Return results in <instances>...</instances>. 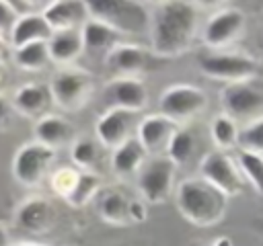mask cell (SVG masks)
Segmentation results:
<instances>
[{
    "instance_id": "30",
    "label": "cell",
    "mask_w": 263,
    "mask_h": 246,
    "mask_svg": "<svg viewBox=\"0 0 263 246\" xmlns=\"http://www.w3.org/2000/svg\"><path fill=\"white\" fill-rule=\"evenodd\" d=\"M70 158L82 170L92 168L95 162H97V158H99V139H92V137H76L72 141V146H70Z\"/></svg>"
},
{
    "instance_id": "18",
    "label": "cell",
    "mask_w": 263,
    "mask_h": 246,
    "mask_svg": "<svg viewBox=\"0 0 263 246\" xmlns=\"http://www.w3.org/2000/svg\"><path fill=\"white\" fill-rule=\"evenodd\" d=\"M53 102L51 98V90L45 84H37V82H27L23 86H18L12 92V105L14 111L25 115V117H43L49 109V105Z\"/></svg>"
},
{
    "instance_id": "9",
    "label": "cell",
    "mask_w": 263,
    "mask_h": 246,
    "mask_svg": "<svg viewBox=\"0 0 263 246\" xmlns=\"http://www.w3.org/2000/svg\"><path fill=\"white\" fill-rule=\"evenodd\" d=\"M208 107V94L193 84H173L162 90L158 98V113L166 115L175 123L189 121L201 115Z\"/></svg>"
},
{
    "instance_id": "34",
    "label": "cell",
    "mask_w": 263,
    "mask_h": 246,
    "mask_svg": "<svg viewBox=\"0 0 263 246\" xmlns=\"http://www.w3.org/2000/svg\"><path fill=\"white\" fill-rule=\"evenodd\" d=\"M146 217H148L146 201L144 199H132V203H129V219H132V223H142Z\"/></svg>"
},
{
    "instance_id": "21",
    "label": "cell",
    "mask_w": 263,
    "mask_h": 246,
    "mask_svg": "<svg viewBox=\"0 0 263 246\" xmlns=\"http://www.w3.org/2000/svg\"><path fill=\"white\" fill-rule=\"evenodd\" d=\"M51 35H53V29L49 27V23L45 20L41 12H25L18 16L12 29L10 45L16 49V47H23L35 41H49Z\"/></svg>"
},
{
    "instance_id": "26",
    "label": "cell",
    "mask_w": 263,
    "mask_h": 246,
    "mask_svg": "<svg viewBox=\"0 0 263 246\" xmlns=\"http://www.w3.org/2000/svg\"><path fill=\"white\" fill-rule=\"evenodd\" d=\"M195 150H197V135H195V131L189 129V127H179L175 131L168 148H166V156L177 166H181V164H187L193 158Z\"/></svg>"
},
{
    "instance_id": "8",
    "label": "cell",
    "mask_w": 263,
    "mask_h": 246,
    "mask_svg": "<svg viewBox=\"0 0 263 246\" xmlns=\"http://www.w3.org/2000/svg\"><path fill=\"white\" fill-rule=\"evenodd\" d=\"M199 176L222 191L226 197H236L245 189V174L236 160L224 150H210L199 160Z\"/></svg>"
},
{
    "instance_id": "37",
    "label": "cell",
    "mask_w": 263,
    "mask_h": 246,
    "mask_svg": "<svg viewBox=\"0 0 263 246\" xmlns=\"http://www.w3.org/2000/svg\"><path fill=\"white\" fill-rule=\"evenodd\" d=\"M12 6H16L18 10H21V14H25V12H31L29 8H31V4L27 2V0H8Z\"/></svg>"
},
{
    "instance_id": "23",
    "label": "cell",
    "mask_w": 263,
    "mask_h": 246,
    "mask_svg": "<svg viewBox=\"0 0 263 246\" xmlns=\"http://www.w3.org/2000/svg\"><path fill=\"white\" fill-rule=\"evenodd\" d=\"M51 61L58 66H68L76 61L84 53V41L80 29L72 31H53V35L47 41Z\"/></svg>"
},
{
    "instance_id": "39",
    "label": "cell",
    "mask_w": 263,
    "mask_h": 246,
    "mask_svg": "<svg viewBox=\"0 0 263 246\" xmlns=\"http://www.w3.org/2000/svg\"><path fill=\"white\" fill-rule=\"evenodd\" d=\"M210 246H234V244H232V240H230L228 236H220V238H216Z\"/></svg>"
},
{
    "instance_id": "15",
    "label": "cell",
    "mask_w": 263,
    "mask_h": 246,
    "mask_svg": "<svg viewBox=\"0 0 263 246\" xmlns=\"http://www.w3.org/2000/svg\"><path fill=\"white\" fill-rule=\"evenodd\" d=\"M55 221H58V209L45 197L25 199L14 213V223L29 234H47L49 230H53Z\"/></svg>"
},
{
    "instance_id": "16",
    "label": "cell",
    "mask_w": 263,
    "mask_h": 246,
    "mask_svg": "<svg viewBox=\"0 0 263 246\" xmlns=\"http://www.w3.org/2000/svg\"><path fill=\"white\" fill-rule=\"evenodd\" d=\"M177 129L179 127L173 119H168L162 113H152L140 119L136 127V137L142 141L148 154L158 156V154H166V148Z\"/></svg>"
},
{
    "instance_id": "38",
    "label": "cell",
    "mask_w": 263,
    "mask_h": 246,
    "mask_svg": "<svg viewBox=\"0 0 263 246\" xmlns=\"http://www.w3.org/2000/svg\"><path fill=\"white\" fill-rule=\"evenodd\" d=\"M0 246H10V236H8V230L4 228V223H0Z\"/></svg>"
},
{
    "instance_id": "33",
    "label": "cell",
    "mask_w": 263,
    "mask_h": 246,
    "mask_svg": "<svg viewBox=\"0 0 263 246\" xmlns=\"http://www.w3.org/2000/svg\"><path fill=\"white\" fill-rule=\"evenodd\" d=\"M21 16V10L12 6L8 0H0V41L10 45V35Z\"/></svg>"
},
{
    "instance_id": "11",
    "label": "cell",
    "mask_w": 263,
    "mask_h": 246,
    "mask_svg": "<svg viewBox=\"0 0 263 246\" xmlns=\"http://www.w3.org/2000/svg\"><path fill=\"white\" fill-rule=\"evenodd\" d=\"M103 102L107 109H127L140 113L148 105V88L142 78H111L103 86Z\"/></svg>"
},
{
    "instance_id": "17",
    "label": "cell",
    "mask_w": 263,
    "mask_h": 246,
    "mask_svg": "<svg viewBox=\"0 0 263 246\" xmlns=\"http://www.w3.org/2000/svg\"><path fill=\"white\" fill-rule=\"evenodd\" d=\"M41 14L53 31L82 29V25L90 18L84 0H49L43 6Z\"/></svg>"
},
{
    "instance_id": "4",
    "label": "cell",
    "mask_w": 263,
    "mask_h": 246,
    "mask_svg": "<svg viewBox=\"0 0 263 246\" xmlns=\"http://www.w3.org/2000/svg\"><path fill=\"white\" fill-rule=\"evenodd\" d=\"M49 90L55 107H60L66 113H76L90 100L95 82L92 76L84 70L62 68L60 72L53 74L49 82Z\"/></svg>"
},
{
    "instance_id": "10",
    "label": "cell",
    "mask_w": 263,
    "mask_h": 246,
    "mask_svg": "<svg viewBox=\"0 0 263 246\" xmlns=\"http://www.w3.org/2000/svg\"><path fill=\"white\" fill-rule=\"evenodd\" d=\"M245 25L247 18L240 8H220L205 20L201 33L203 45H208L214 51H222L242 35Z\"/></svg>"
},
{
    "instance_id": "7",
    "label": "cell",
    "mask_w": 263,
    "mask_h": 246,
    "mask_svg": "<svg viewBox=\"0 0 263 246\" xmlns=\"http://www.w3.org/2000/svg\"><path fill=\"white\" fill-rule=\"evenodd\" d=\"M175 174H177V164L166 154L152 156L138 172L140 197L150 205L164 203L173 193Z\"/></svg>"
},
{
    "instance_id": "13",
    "label": "cell",
    "mask_w": 263,
    "mask_h": 246,
    "mask_svg": "<svg viewBox=\"0 0 263 246\" xmlns=\"http://www.w3.org/2000/svg\"><path fill=\"white\" fill-rule=\"evenodd\" d=\"M134 111L127 109H107L103 111V115L97 119L95 123V133L97 139L103 148L115 150L117 146H121L123 141H127L132 135V131L138 127L140 121H136Z\"/></svg>"
},
{
    "instance_id": "31",
    "label": "cell",
    "mask_w": 263,
    "mask_h": 246,
    "mask_svg": "<svg viewBox=\"0 0 263 246\" xmlns=\"http://www.w3.org/2000/svg\"><path fill=\"white\" fill-rule=\"evenodd\" d=\"M78 176H80V170L70 168V166H62L49 174V187L55 195H60L62 199H68L70 193L74 191L76 182H78Z\"/></svg>"
},
{
    "instance_id": "14",
    "label": "cell",
    "mask_w": 263,
    "mask_h": 246,
    "mask_svg": "<svg viewBox=\"0 0 263 246\" xmlns=\"http://www.w3.org/2000/svg\"><path fill=\"white\" fill-rule=\"evenodd\" d=\"M150 64V51L138 43H117L105 57L111 78H140Z\"/></svg>"
},
{
    "instance_id": "35",
    "label": "cell",
    "mask_w": 263,
    "mask_h": 246,
    "mask_svg": "<svg viewBox=\"0 0 263 246\" xmlns=\"http://www.w3.org/2000/svg\"><path fill=\"white\" fill-rule=\"evenodd\" d=\"M12 113H16L14 105H12V98H6L4 94H0V127H6L10 123Z\"/></svg>"
},
{
    "instance_id": "36",
    "label": "cell",
    "mask_w": 263,
    "mask_h": 246,
    "mask_svg": "<svg viewBox=\"0 0 263 246\" xmlns=\"http://www.w3.org/2000/svg\"><path fill=\"white\" fill-rule=\"evenodd\" d=\"M195 6H203V8H216V6H222L226 0H191Z\"/></svg>"
},
{
    "instance_id": "32",
    "label": "cell",
    "mask_w": 263,
    "mask_h": 246,
    "mask_svg": "<svg viewBox=\"0 0 263 246\" xmlns=\"http://www.w3.org/2000/svg\"><path fill=\"white\" fill-rule=\"evenodd\" d=\"M238 144H240V148H247V150L263 154V115L251 119L249 125L245 129H240Z\"/></svg>"
},
{
    "instance_id": "41",
    "label": "cell",
    "mask_w": 263,
    "mask_h": 246,
    "mask_svg": "<svg viewBox=\"0 0 263 246\" xmlns=\"http://www.w3.org/2000/svg\"><path fill=\"white\" fill-rule=\"evenodd\" d=\"M14 246H47V244H35V242H23V244H14Z\"/></svg>"
},
{
    "instance_id": "24",
    "label": "cell",
    "mask_w": 263,
    "mask_h": 246,
    "mask_svg": "<svg viewBox=\"0 0 263 246\" xmlns=\"http://www.w3.org/2000/svg\"><path fill=\"white\" fill-rule=\"evenodd\" d=\"M80 33H82V41H84V51L92 57H103L105 59L107 53L119 43L117 41L119 33L113 31L111 27L95 20V18H88L82 25Z\"/></svg>"
},
{
    "instance_id": "42",
    "label": "cell",
    "mask_w": 263,
    "mask_h": 246,
    "mask_svg": "<svg viewBox=\"0 0 263 246\" xmlns=\"http://www.w3.org/2000/svg\"><path fill=\"white\" fill-rule=\"evenodd\" d=\"M31 6H35V4H39V2H47V0H27Z\"/></svg>"
},
{
    "instance_id": "12",
    "label": "cell",
    "mask_w": 263,
    "mask_h": 246,
    "mask_svg": "<svg viewBox=\"0 0 263 246\" xmlns=\"http://www.w3.org/2000/svg\"><path fill=\"white\" fill-rule=\"evenodd\" d=\"M224 113L234 119H249L263 115V92L251 82H230L220 90Z\"/></svg>"
},
{
    "instance_id": "29",
    "label": "cell",
    "mask_w": 263,
    "mask_h": 246,
    "mask_svg": "<svg viewBox=\"0 0 263 246\" xmlns=\"http://www.w3.org/2000/svg\"><path fill=\"white\" fill-rule=\"evenodd\" d=\"M236 162H238L245 178L263 197V154L253 152V150H247V148H240L238 150V156H236Z\"/></svg>"
},
{
    "instance_id": "28",
    "label": "cell",
    "mask_w": 263,
    "mask_h": 246,
    "mask_svg": "<svg viewBox=\"0 0 263 246\" xmlns=\"http://www.w3.org/2000/svg\"><path fill=\"white\" fill-rule=\"evenodd\" d=\"M99 193H101V178L90 170H80L78 182H76L74 191L70 193V197L66 199V203L70 207H84Z\"/></svg>"
},
{
    "instance_id": "43",
    "label": "cell",
    "mask_w": 263,
    "mask_h": 246,
    "mask_svg": "<svg viewBox=\"0 0 263 246\" xmlns=\"http://www.w3.org/2000/svg\"><path fill=\"white\" fill-rule=\"evenodd\" d=\"M146 2H152V4H156V6H158V4H162V2H166V0H146Z\"/></svg>"
},
{
    "instance_id": "25",
    "label": "cell",
    "mask_w": 263,
    "mask_h": 246,
    "mask_svg": "<svg viewBox=\"0 0 263 246\" xmlns=\"http://www.w3.org/2000/svg\"><path fill=\"white\" fill-rule=\"evenodd\" d=\"M14 61L18 68H23L27 72L43 70L51 61L47 41H35V43H27L23 47H16L14 49Z\"/></svg>"
},
{
    "instance_id": "19",
    "label": "cell",
    "mask_w": 263,
    "mask_h": 246,
    "mask_svg": "<svg viewBox=\"0 0 263 246\" xmlns=\"http://www.w3.org/2000/svg\"><path fill=\"white\" fill-rule=\"evenodd\" d=\"M33 133H35L37 141H41L53 150H58L66 144H72L76 139L74 125L66 117L53 115V113H45L43 117H39L33 127Z\"/></svg>"
},
{
    "instance_id": "40",
    "label": "cell",
    "mask_w": 263,
    "mask_h": 246,
    "mask_svg": "<svg viewBox=\"0 0 263 246\" xmlns=\"http://www.w3.org/2000/svg\"><path fill=\"white\" fill-rule=\"evenodd\" d=\"M6 80V61H4V53H2V47H0V84Z\"/></svg>"
},
{
    "instance_id": "20",
    "label": "cell",
    "mask_w": 263,
    "mask_h": 246,
    "mask_svg": "<svg viewBox=\"0 0 263 246\" xmlns=\"http://www.w3.org/2000/svg\"><path fill=\"white\" fill-rule=\"evenodd\" d=\"M148 160V152L142 146V141L134 135L127 141H123L121 146H117L111 154V170L117 176H129V174H138L142 170V166Z\"/></svg>"
},
{
    "instance_id": "22",
    "label": "cell",
    "mask_w": 263,
    "mask_h": 246,
    "mask_svg": "<svg viewBox=\"0 0 263 246\" xmlns=\"http://www.w3.org/2000/svg\"><path fill=\"white\" fill-rule=\"evenodd\" d=\"M129 203L132 199L119 189H105L97 195V211L103 221L111 225H129Z\"/></svg>"
},
{
    "instance_id": "3",
    "label": "cell",
    "mask_w": 263,
    "mask_h": 246,
    "mask_svg": "<svg viewBox=\"0 0 263 246\" xmlns=\"http://www.w3.org/2000/svg\"><path fill=\"white\" fill-rule=\"evenodd\" d=\"M90 18L123 35H142L150 29L152 16L140 0H84Z\"/></svg>"
},
{
    "instance_id": "5",
    "label": "cell",
    "mask_w": 263,
    "mask_h": 246,
    "mask_svg": "<svg viewBox=\"0 0 263 246\" xmlns=\"http://www.w3.org/2000/svg\"><path fill=\"white\" fill-rule=\"evenodd\" d=\"M197 68L203 76L212 80L230 82H249L257 76L259 64L251 55L234 51H210L197 59Z\"/></svg>"
},
{
    "instance_id": "44",
    "label": "cell",
    "mask_w": 263,
    "mask_h": 246,
    "mask_svg": "<svg viewBox=\"0 0 263 246\" xmlns=\"http://www.w3.org/2000/svg\"><path fill=\"white\" fill-rule=\"evenodd\" d=\"M2 45H4V43H2V41H0V47H2Z\"/></svg>"
},
{
    "instance_id": "27",
    "label": "cell",
    "mask_w": 263,
    "mask_h": 246,
    "mask_svg": "<svg viewBox=\"0 0 263 246\" xmlns=\"http://www.w3.org/2000/svg\"><path fill=\"white\" fill-rule=\"evenodd\" d=\"M210 133H212V139L218 146V150L234 148L240 139V129L236 127V119L230 117L228 113H220L212 119Z\"/></svg>"
},
{
    "instance_id": "6",
    "label": "cell",
    "mask_w": 263,
    "mask_h": 246,
    "mask_svg": "<svg viewBox=\"0 0 263 246\" xmlns=\"http://www.w3.org/2000/svg\"><path fill=\"white\" fill-rule=\"evenodd\" d=\"M55 160V150L33 139L23 144L12 156V176L23 187H39Z\"/></svg>"
},
{
    "instance_id": "2",
    "label": "cell",
    "mask_w": 263,
    "mask_h": 246,
    "mask_svg": "<svg viewBox=\"0 0 263 246\" xmlns=\"http://www.w3.org/2000/svg\"><path fill=\"white\" fill-rule=\"evenodd\" d=\"M179 213L197 228H212L226 215L228 197L201 176H191L179 182L175 191Z\"/></svg>"
},
{
    "instance_id": "1",
    "label": "cell",
    "mask_w": 263,
    "mask_h": 246,
    "mask_svg": "<svg viewBox=\"0 0 263 246\" xmlns=\"http://www.w3.org/2000/svg\"><path fill=\"white\" fill-rule=\"evenodd\" d=\"M197 6L191 0H166L156 6L150 25V51L171 59L183 55L197 35Z\"/></svg>"
}]
</instances>
